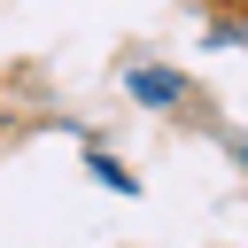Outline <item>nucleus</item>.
I'll return each mask as SVG.
<instances>
[{"label": "nucleus", "instance_id": "1", "mask_svg": "<svg viewBox=\"0 0 248 248\" xmlns=\"http://www.w3.org/2000/svg\"><path fill=\"white\" fill-rule=\"evenodd\" d=\"M132 93H140V101H178V78H163V70H140V78H132Z\"/></svg>", "mask_w": 248, "mask_h": 248}, {"label": "nucleus", "instance_id": "2", "mask_svg": "<svg viewBox=\"0 0 248 248\" xmlns=\"http://www.w3.org/2000/svg\"><path fill=\"white\" fill-rule=\"evenodd\" d=\"M209 39H217V46H248V23H217Z\"/></svg>", "mask_w": 248, "mask_h": 248}, {"label": "nucleus", "instance_id": "3", "mask_svg": "<svg viewBox=\"0 0 248 248\" xmlns=\"http://www.w3.org/2000/svg\"><path fill=\"white\" fill-rule=\"evenodd\" d=\"M232 155H240V170H248V140H240V147H232Z\"/></svg>", "mask_w": 248, "mask_h": 248}]
</instances>
